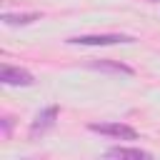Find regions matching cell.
<instances>
[{
  "label": "cell",
  "mask_w": 160,
  "mask_h": 160,
  "mask_svg": "<svg viewBox=\"0 0 160 160\" xmlns=\"http://www.w3.org/2000/svg\"><path fill=\"white\" fill-rule=\"evenodd\" d=\"M68 45H120V42H135L132 35H120V32H102V35H75L65 40Z\"/></svg>",
  "instance_id": "1"
},
{
  "label": "cell",
  "mask_w": 160,
  "mask_h": 160,
  "mask_svg": "<svg viewBox=\"0 0 160 160\" xmlns=\"http://www.w3.org/2000/svg\"><path fill=\"white\" fill-rule=\"evenodd\" d=\"M88 130L108 135V138H115V140H138V130L125 125V122H90Z\"/></svg>",
  "instance_id": "2"
},
{
  "label": "cell",
  "mask_w": 160,
  "mask_h": 160,
  "mask_svg": "<svg viewBox=\"0 0 160 160\" xmlns=\"http://www.w3.org/2000/svg\"><path fill=\"white\" fill-rule=\"evenodd\" d=\"M58 105H48L45 110H40L38 115H35V120L30 122V130H28V135L35 140V138H42L48 130H52L55 128V122H58Z\"/></svg>",
  "instance_id": "3"
},
{
  "label": "cell",
  "mask_w": 160,
  "mask_h": 160,
  "mask_svg": "<svg viewBox=\"0 0 160 160\" xmlns=\"http://www.w3.org/2000/svg\"><path fill=\"white\" fill-rule=\"evenodd\" d=\"M0 82L2 85H12V88H30L35 82L32 72L22 70V68H15V65H2L0 68Z\"/></svg>",
  "instance_id": "4"
},
{
  "label": "cell",
  "mask_w": 160,
  "mask_h": 160,
  "mask_svg": "<svg viewBox=\"0 0 160 160\" xmlns=\"http://www.w3.org/2000/svg\"><path fill=\"white\" fill-rule=\"evenodd\" d=\"M105 158H115V160H150L152 155H150L148 150H140V148H125V145H118V148L105 150Z\"/></svg>",
  "instance_id": "5"
},
{
  "label": "cell",
  "mask_w": 160,
  "mask_h": 160,
  "mask_svg": "<svg viewBox=\"0 0 160 160\" xmlns=\"http://www.w3.org/2000/svg\"><path fill=\"white\" fill-rule=\"evenodd\" d=\"M92 70H100V72H115V75H135V70L120 60H95L90 62Z\"/></svg>",
  "instance_id": "6"
},
{
  "label": "cell",
  "mask_w": 160,
  "mask_h": 160,
  "mask_svg": "<svg viewBox=\"0 0 160 160\" xmlns=\"http://www.w3.org/2000/svg\"><path fill=\"white\" fill-rule=\"evenodd\" d=\"M0 20L5 25H10V28H15V25H30V22L40 20V12H2Z\"/></svg>",
  "instance_id": "7"
},
{
  "label": "cell",
  "mask_w": 160,
  "mask_h": 160,
  "mask_svg": "<svg viewBox=\"0 0 160 160\" xmlns=\"http://www.w3.org/2000/svg\"><path fill=\"white\" fill-rule=\"evenodd\" d=\"M0 125H2V135H5V138H10V132H12V125H15V120H12L10 115H5V118L0 120Z\"/></svg>",
  "instance_id": "8"
},
{
  "label": "cell",
  "mask_w": 160,
  "mask_h": 160,
  "mask_svg": "<svg viewBox=\"0 0 160 160\" xmlns=\"http://www.w3.org/2000/svg\"><path fill=\"white\" fill-rule=\"evenodd\" d=\"M148 2H158V0H148Z\"/></svg>",
  "instance_id": "9"
}]
</instances>
